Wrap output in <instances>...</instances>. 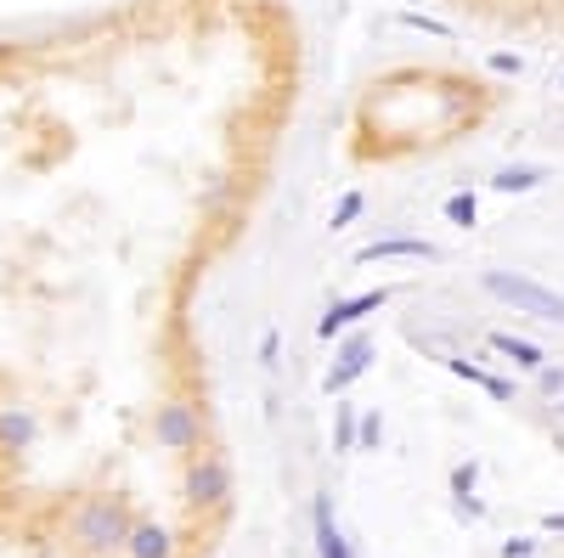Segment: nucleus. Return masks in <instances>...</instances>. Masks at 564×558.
<instances>
[{
    "label": "nucleus",
    "instance_id": "1",
    "mask_svg": "<svg viewBox=\"0 0 564 558\" xmlns=\"http://www.w3.org/2000/svg\"><path fill=\"white\" fill-rule=\"evenodd\" d=\"M311 90L294 0L0 23V547L220 558L243 474L209 305Z\"/></svg>",
    "mask_w": 564,
    "mask_h": 558
},
{
    "label": "nucleus",
    "instance_id": "2",
    "mask_svg": "<svg viewBox=\"0 0 564 558\" xmlns=\"http://www.w3.org/2000/svg\"><path fill=\"white\" fill-rule=\"evenodd\" d=\"M441 7L475 18L480 29L531 40V45H564V0H441Z\"/></svg>",
    "mask_w": 564,
    "mask_h": 558
}]
</instances>
